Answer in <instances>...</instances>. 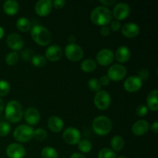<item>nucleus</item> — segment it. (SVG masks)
<instances>
[{"instance_id":"f257e3e1","label":"nucleus","mask_w":158,"mask_h":158,"mask_svg":"<svg viewBox=\"0 0 158 158\" xmlns=\"http://www.w3.org/2000/svg\"><path fill=\"white\" fill-rule=\"evenodd\" d=\"M23 114V107L19 102L16 100L8 102L5 108V117L9 123H18L22 120Z\"/></svg>"},{"instance_id":"f03ea898","label":"nucleus","mask_w":158,"mask_h":158,"mask_svg":"<svg viewBox=\"0 0 158 158\" xmlns=\"http://www.w3.org/2000/svg\"><path fill=\"white\" fill-rule=\"evenodd\" d=\"M90 19L95 25L105 26L111 22L112 13L110 10L105 6H97L91 12Z\"/></svg>"},{"instance_id":"7ed1b4c3","label":"nucleus","mask_w":158,"mask_h":158,"mask_svg":"<svg viewBox=\"0 0 158 158\" xmlns=\"http://www.w3.org/2000/svg\"><path fill=\"white\" fill-rule=\"evenodd\" d=\"M31 36L37 44L43 46H47L52 40V35L49 29L40 25H36L32 28Z\"/></svg>"},{"instance_id":"20e7f679","label":"nucleus","mask_w":158,"mask_h":158,"mask_svg":"<svg viewBox=\"0 0 158 158\" xmlns=\"http://www.w3.org/2000/svg\"><path fill=\"white\" fill-rule=\"evenodd\" d=\"M92 127L96 134L100 136H105L111 131L113 123L109 117L101 115L94 119Z\"/></svg>"},{"instance_id":"39448f33","label":"nucleus","mask_w":158,"mask_h":158,"mask_svg":"<svg viewBox=\"0 0 158 158\" xmlns=\"http://www.w3.org/2000/svg\"><path fill=\"white\" fill-rule=\"evenodd\" d=\"M34 130L31 126L22 124L17 127L13 132V137L16 141L26 143L33 138Z\"/></svg>"},{"instance_id":"423d86ee","label":"nucleus","mask_w":158,"mask_h":158,"mask_svg":"<svg viewBox=\"0 0 158 158\" xmlns=\"http://www.w3.org/2000/svg\"><path fill=\"white\" fill-rule=\"evenodd\" d=\"M83 49L76 43H69L65 47V55L69 60L73 62L79 61L83 56Z\"/></svg>"},{"instance_id":"0eeeda50","label":"nucleus","mask_w":158,"mask_h":158,"mask_svg":"<svg viewBox=\"0 0 158 158\" xmlns=\"http://www.w3.org/2000/svg\"><path fill=\"white\" fill-rule=\"evenodd\" d=\"M126 67L121 64H114L109 68L107 71V77L110 80L118 82L123 80L127 75Z\"/></svg>"},{"instance_id":"6e6552de","label":"nucleus","mask_w":158,"mask_h":158,"mask_svg":"<svg viewBox=\"0 0 158 158\" xmlns=\"http://www.w3.org/2000/svg\"><path fill=\"white\" fill-rule=\"evenodd\" d=\"M111 103V97L106 90H100L94 97V104L98 109L106 110Z\"/></svg>"},{"instance_id":"1a4fd4ad","label":"nucleus","mask_w":158,"mask_h":158,"mask_svg":"<svg viewBox=\"0 0 158 158\" xmlns=\"http://www.w3.org/2000/svg\"><path fill=\"white\" fill-rule=\"evenodd\" d=\"M63 138L68 144L75 145L80 142L81 139V134L77 128L68 127L63 131Z\"/></svg>"},{"instance_id":"9d476101","label":"nucleus","mask_w":158,"mask_h":158,"mask_svg":"<svg viewBox=\"0 0 158 158\" xmlns=\"http://www.w3.org/2000/svg\"><path fill=\"white\" fill-rule=\"evenodd\" d=\"M131 8L129 5L125 2H120L116 5L113 9L112 16L116 19V20H123L130 15Z\"/></svg>"},{"instance_id":"9b49d317","label":"nucleus","mask_w":158,"mask_h":158,"mask_svg":"<svg viewBox=\"0 0 158 158\" xmlns=\"http://www.w3.org/2000/svg\"><path fill=\"white\" fill-rule=\"evenodd\" d=\"M6 155L9 158H23L26 155V150L20 143H10L6 148Z\"/></svg>"},{"instance_id":"f8f14e48","label":"nucleus","mask_w":158,"mask_h":158,"mask_svg":"<svg viewBox=\"0 0 158 158\" xmlns=\"http://www.w3.org/2000/svg\"><path fill=\"white\" fill-rule=\"evenodd\" d=\"M114 53L111 49H103L97 54V61L101 66H108L114 62Z\"/></svg>"},{"instance_id":"ddd939ff","label":"nucleus","mask_w":158,"mask_h":158,"mask_svg":"<svg viewBox=\"0 0 158 158\" xmlns=\"http://www.w3.org/2000/svg\"><path fill=\"white\" fill-rule=\"evenodd\" d=\"M143 85V81L136 76L129 77L123 83L124 89L129 93H134L138 91Z\"/></svg>"},{"instance_id":"4468645a","label":"nucleus","mask_w":158,"mask_h":158,"mask_svg":"<svg viewBox=\"0 0 158 158\" xmlns=\"http://www.w3.org/2000/svg\"><path fill=\"white\" fill-rule=\"evenodd\" d=\"M52 2L50 0H40L35 5V11L40 16H46L51 12Z\"/></svg>"},{"instance_id":"2eb2a0df","label":"nucleus","mask_w":158,"mask_h":158,"mask_svg":"<svg viewBox=\"0 0 158 158\" xmlns=\"http://www.w3.org/2000/svg\"><path fill=\"white\" fill-rule=\"evenodd\" d=\"M6 43L10 49L13 50H20L24 46V41L21 35L18 33H12L8 35Z\"/></svg>"},{"instance_id":"dca6fc26","label":"nucleus","mask_w":158,"mask_h":158,"mask_svg":"<svg viewBox=\"0 0 158 158\" xmlns=\"http://www.w3.org/2000/svg\"><path fill=\"white\" fill-rule=\"evenodd\" d=\"M24 118L29 126L36 125L40 120V114L37 109L34 107H29L26 109L24 113Z\"/></svg>"},{"instance_id":"f3484780","label":"nucleus","mask_w":158,"mask_h":158,"mask_svg":"<svg viewBox=\"0 0 158 158\" xmlns=\"http://www.w3.org/2000/svg\"><path fill=\"white\" fill-rule=\"evenodd\" d=\"M45 56H46V59H47L49 61H58L63 56V50L60 46L52 45L47 48L45 52Z\"/></svg>"},{"instance_id":"a211bd4d","label":"nucleus","mask_w":158,"mask_h":158,"mask_svg":"<svg viewBox=\"0 0 158 158\" xmlns=\"http://www.w3.org/2000/svg\"><path fill=\"white\" fill-rule=\"evenodd\" d=\"M121 32L124 36L131 39L137 36L140 33V27L134 23H127L123 26Z\"/></svg>"},{"instance_id":"6ab92c4d","label":"nucleus","mask_w":158,"mask_h":158,"mask_svg":"<svg viewBox=\"0 0 158 158\" xmlns=\"http://www.w3.org/2000/svg\"><path fill=\"white\" fill-rule=\"evenodd\" d=\"M149 123L145 120H139L134 123L132 127V132L136 136H143L149 131Z\"/></svg>"},{"instance_id":"aec40b11","label":"nucleus","mask_w":158,"mask_h":158,"mask_svg":"<svg viewBox=\"0 0 158 158\" xmlns=\"http://www.w3.org/2000/svg\"><path fill=\"white\" fill-rule=\"evenodd\" d=\"M131 51H130L129 48L127 46H121L120 47L117 48V51L115 52L116 60L120 63H125L130 60L131 58Z\"/></svg>"},{"instance_id":"412c9836","label":"nucleus","mask_w":158,"mask_h":158,"mask_svg":"<svg viewBox=\"0 0 158 158\" xmlns=\"http://www.w3.org/2000/svg\"><path fill=\"white\" fill-rule=\"evenodd\" d=\"M48 127L52 132L59 133L63 129L64 123L60 117L57 116H52L48 120Z\"/></svg>"},{"instance_id":"4be33fe9","label":"nucleus","mask_w":158,"mask_h":158,"mask_svg":"<svg viewBox=\"0 0 158 158\" xmlns=\"http://www.w3.org/2000/svg\"><path fill=\"white\" fill-rule=\"evenodd\" d=\"M158 91L157 89H154L151 91L147 97V105L148 109L153 111H157L158 110V100H157Z\"/></svg>"},{"instance_id":"5701e85b","label":"nucleus","mask_w":158,"mask_h":158,"mask_svg":"<svg viewBox=\"0 0 158 158\" xmlns=\"http://www.w3.org/2000/svg\"><path fill=\"white\" fill-rule=\"evenodd\" d=\"M19 6L18 2L15 0H7L3 5V10L7 15H14L18 12Z\"/></svg>"},{"instance_id":"b1692460","label":"nucleus","mask_w":158,"mask_h":158,"mask_svg":"<svg viewBox=\"0 0 158 158\" xmlns=\"http://www.w3.org/2000/svg\"><path fill=\"white\" fill-rule=\"evenodd\" d=\"M16 27L21 32H29L32 27V23L29 19L26 18V17H20L16 21Z\"/></svg>"},{"instance_id":"393cba45","label":"nucleus","mask_w":158,"mask_h":158,"mask_svg":"<svg viewBox=\"0 0 158 158\" xmlns=\"http://www.w3.org/2000/svg\"><path fill=\"white\" fill-rule=\"evenodd\" d=\"M111 148H113L114 151H120L124 147V140L120 136H114L110 141Z\"/></svg>"},{"instance_id":"a878e982","label":"nucleus","mask_w":158,"mask_h":158,"mask_svg":"<svg viewBox=\"0 0 158 158\" xmlns=\"http://www.w3.org/2000/svg\"><path fill=\"white\" fill-rule=\"evenodd\" d=\"M80 67H81V69L83 72L90 73L96 69L97 63L92 59H86V60H84L82 62Z\"/></svg>"},{"instance_id":"bb28decb","label":"nucleus","mask_w":158,"mask_h":158,"mask_svg":"<svg viewBox=\"0 0 158 158\" xmlns=\"http://www.w3.org/2000/svg\"><path fill=\"white\" fill-rule=\"evenodd\" d=\"M41 156L43 158H58L59 155L56 149L52 147H46L42 150Z\"/></svg>"},{"instance_id":"cd10ccee","label":"nucleus","mask_w":158,"mask_h":158,"mask_svg":"<svg viewBox=\"0 0 158 158\" xmlns=\"http://www.w3.org/2000/svg\"><path fill=\"white\" fill-rule=\"evenodd\" d=\"M31 61H32L33 66H36V67H43L46 65V59L43 56L37 54V55H34L32 56Z\"/></svg>"},{"instance_id":"c85d7f7f","label":"nucleus","mask_w":158,"mask_h":158,"mask_svg":"<svg viewBox=\"0 0 158 158\" xmlns=\"http://www.w3.org/2000/svg\"><path fill=\"white\" fill-rule=\"evenodd\" d=\"M77 144L78 149L82 153H89L92 150V143L88 140H80Z\"/></svg>"},{"instance_id":"c756f323","label":"nucleus","mask_w":158,"mask_h":158,"mask_svg":"<svg viewBox=\"0 0 158 158\" xmlns=\"http://www.w3.org/2000/svg\"><path fill=\"white\" fill-rule=\"evenodd\" d=\"M98 158H117V156L113 150L105 148L100 151L98 154Z\"/></svg>"},{"instance_id":"7c9ffc66","label":"nucleus","mask_w":158,"mask_h":158,"mask_svg":"<svg viewBox=\"0 0 158 158\" xmlns=\"http://www.w3.org/2000/svg\"><path fill=\"white\" fill-rule=\"evenodd\" d=\"M19 61V54L16 52H11L6 55V62L8 65L13 66L15 65Z\"/></svg>"},{"instance_id":"2f4dec72","label":"nucleus","mask_w":158,"mask_h":158,"mask_svg":"<svg viewBox=\"0 0 158 158\" xmlns=\"http://www.w3.org/2000/svg\"><path fill=\"white\" fill-rule=\"evenodd\" d=\"M88 86L89 89L92 90L93 92H99L101 89V84H100L99 80L96 78H91L88 82Z\"/></svg>"},{"instance_id":"473e14b6","label":"nucleus","mask_w":158,"mask_h":158,"mask_svg":"<svg viewBox=\"0 0 158 158\" xmlns=\"http://www.w3.org/2000/svg\"><path fill=\"white\" fill-rule=\"evenodd\" d=\"M33 137L38 141H43L47 137V133L43 128H38L34 131Z\"/></svg>"},{"instance_id":"72a5a7b5","label":"nucleus","mask_w":158,"mask_h":158,"mask_svg":"<svg viewBox=\"0 0 158 158\" xmlns=\"http://www.w3.org/2000/svg\"><path fill=\"white\" fill-rule=\"evenodd\" d=\"M10 91V84L6 80H0V97H5Z\"/></svg>"},{"instance_id":"f704fd0d","label":"nucleus","mask_w":158,"mask_h":158,"mask_svg":"<svg viewBox=\"0 0 158 158\" xmlns=\"http://www.w3.org/2000/svg\"><path fill=\"white\" fill-rule=\"evenodd\" d=\"M11 131V125L9 122H0V137H6Z\"/></svg>"},{"instance_id":"c9c22d12","label":"nucleus","mask_w":158,"mask_h":158,"mask_svg":"<svg viewBox=\"0 0 158 158\" xmlns=\"http://www.w3.org/2000/svg\"><path fill=\"white\" fill-rule=\"evenodd\" d=\"M148 112H149V109L144 104L139 105L136 109V113L139 117H144L148 114Z\"/></svg>"},{"instance_id":"e433bc0d","label":"nucleus","mask_w":158,"mask_h":158,"mask_svg":"<svg viewBox=\"0 0 158 158\" xmlns=\"http://www.w3.org/2000/svg\"><path fill=\"white\" fill-rule=\"evenodd\" d=\"M33 52L31 49H25L22 52L21 57L24 61H29V60H32V56H33Z\"/></svg>"},{"instance_id":"4c0bfd02","label":"nucleus","mask_w":158,"mask_h":158,"mask_svg":"<svg viewBox=\"0 0 158 158\" xmlns=\"http://www.w3.org/2000/svg\"><path fill=\"white\" fill-rule=\"evenodd\" d=\"M138 77L140 80L143 81V80H147L149 77V72H148V69H140L138 72Z\"/></svg>"},{"instance_id":"58836bf2","label":"nucleus","mask_w":158,"mask_h":158,"mask_svg":"<svg viewBox=\"0 0 158 158\" xmlns=\"http://www.w3.org/2000/svg\"><path fill=\"white\" fill-rule=\"evenodd\" d=\"M65 5H66V1H64V0H55V1L52 2V6L57 9H62Z\"/></svg>"},{"instance_id":"ea45409f","label":"nucleus","mask_w":158,"mask_h":158,"mask_svg":"<svg viewBox=\"0 0 158 158\" xmlns=\"http://www.w3.org/2000/svg\"><path fill=\"white\" fill-rule=\"evenodd\" d=\"M120 27H121V25H120V21H118V20H114L111 23L110 28L114 32H117L120 29Z\"/></svg>"},{"instance_id":"a19ab883","label":"nucleus","mask_w":158,"mask_h":158,"mask_svg":"<svg viewBox=\"0 0 158 158\" xmlns=\"http://www.w3.org/2000/svg\"><path fill=\"white\" fill-rule=\"evenodd\" d=\"M110 29L107 26H102V28L100 29V34L103 36H107L110 35Z\"/></svg>"},{"instance_id":"79ce46f5","label":"nucleus","mask_w":158,"mask_h":158,"mask_svg":"<svg viewBox=\"0 0 158 158\" xmlns=\"http://www.w3.org/2000/svg\"><path fill=\"white\" fill-rule=\"evenodd\" d=\"M100 83V84L103 85V86H107V85L110 84V79L108 78L107 76H103V77H100V80H99Z\"/></svg>"},{"instance_id":"37998d69","label":"nucleus","mask_w":158,"mask_h":158,"mask_svg":"<svg viewBox=\"0 0 158 158\" xmlns=\"http://www.w3.org/2000/svg\"><path fill=\"white\" fill-rule=\"evenodd\" d=\"M100 2L103 6H112L116 2V0H100Z\"/></svg>"},{"instance_id":"c03bdc74","label":"nucleus","mask_w":158,"mask_h":158,"mask_svg":"<svg viewBox=\"0 0 158 158\" xmlns=\"http://www.w3.org/2000/svg\"><path fill=\"white\" fill-rule=\"evenodd\" d=\"M151 130H152V131H154L155 134H157L158 132V122L157 121H155L154 123H152V125H151Z\"/></svg>"},{"instance_id":"a18cd8bd","label":"nucleus","mask_w":158,"mask_h":158,"mask_svg":"<svg viewBox=\"0 0 158 158\" xmlns=\"http://www.w3.org/2000/svg\"><path fill=\"white\" fill-rule=\"evenodd\" d=\"M70 158H86V157L80 153H74L70 156Z\"/></svg>"},{"instance_id":"49530a36","label":"nucleus","mask_w":158,"mask_h":158,"mask_svg":"<svg viewBox=\"0 0 158 158\" xmlns=\"http://www.w3.org/2000/svg\"><path fill=\"white\" fill-rule=\"evenodd\" d=\"M4 107H5L4 101L0 98V115H1L2 113L3 112V110H4Z\"/></svg>"},{"instance_id":"de8ad7c7","label":"nucleus","mask_w":158,"mask_h":158,"mask_svg":"<svg viewBox=\"0 0 158 158\" xmlns=\"http://www.w3.org/2000/svg\"><path fill=\"white\" fill-rule=\"evenodd\" d=\"M69 43H75L76 42V37L74 35H70L69 37Z\"/></svg>"},{"instance_id":"09e8293b","label":"nucleus","mask_w":158,"mask_h":158,"mask_svg":"<svg viewBox=\"0 0 158 158\" xmlns=\"http://www.w3.org/2000/svg\"><path fill=\"white\" fill-rule=\"evenodd\" d=\"M4 33H5L4 29H3L2 27H1V26H0V40H1V39L3 37V35H4Z\"/></svg>"},{"instance_id":"8fccbe9b","label":"nucleus","mask_w":158,"mask_h":158,"mask_svg":"<svg viewBox=\"0 0 158 158\" xmlns=\"http://www.w3.org/2000/svg\"><path fill=\"white\" fill-rule=\"evenodd\" d=\"M117 158H128V157H125V156H119V157H117Z\"/></svg>"},{"instance_id":"3c124183","label":"nucleus","mask_w":158,"mask_h":158,"mask_svg":"<svg viewBox=\"0 0 158 158\" xmlns=\"http://www.w3.org/2000/svg\"></svg>"}]
</instances>
